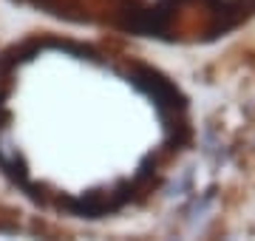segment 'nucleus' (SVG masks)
<instances>
[{"label": "nucleus", "mask_w": 255, "mask_h": 241, "mask_svg": "<svg viewBox=\"0 0 255 241\" xmlns=\"http://www.w3.org/2000/svg\"><path fill=\"white\" fill-rule=\"evenodd\" d=\"M133 83H136L142 91L150 94L162 111H173L176 114V111L184 108V100H182V94L176 91V85L167 83L162 74H156V71H150V68H136V71H133Z\"/></svg>", "instance_id": "nucleus-1"}, {"label": "nucleus", "mask_w": 255, "mask_h": 241, "mask_svg": "<svg viewBox=\"0 0 255 241\" xmlns=\"http://www.w3.org/2000/svg\"><path fill=\"white\" fill-rule=\"evenodd\" d=\"M37 6H43V9H54L57 14H63L74 6V0H34Z\"/></svg>", "instance_id": "nucleus-2"}]
</instances>
